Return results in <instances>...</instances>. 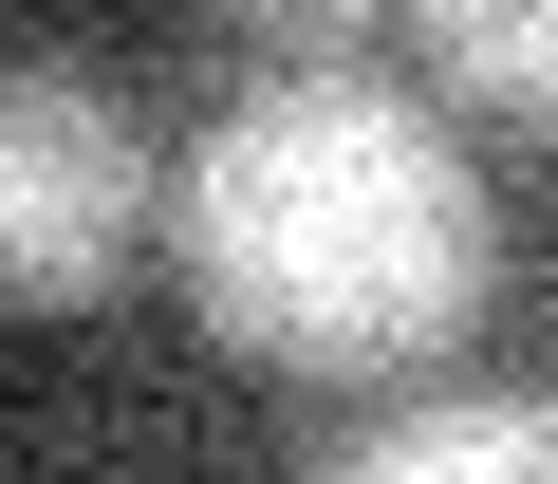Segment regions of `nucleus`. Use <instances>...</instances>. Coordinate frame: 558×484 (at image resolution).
<instances>
[{
  "instance_id": "4",
  "label": "nucleus",
  "mask_w": 558,
  "mask_h": 484,
  "mask_svg": "<svg viewBox=\"0 0 558 484\" xmlns=\"http://www.w3.org/2000/svg\"><path fill=\"white\" fill-rule=\"evenodd\" d=\"M410 38H428V75H447V94H484V112L558 131V0H410Z\"/></svg>"
},
{
  "instance_id": "2",
  "label": "nucleus",
  "mask_w": 558,
  "mask_h": 484,
  "mask_svg": "<svg viewBox=\"0 0 558 484\" xmlns=\"http://www.w3.org/2000/svg\"><path fill=\"white\" fill-rule=\"evenodd\" d=\"M149 242V149L75 57H0V299H94Z\"/></svg>"
},
{
  "instance_id": "1",
  "label": "nucleus",
  "mask_w": 558,
  "mask_h": 484,
  "mask_svg": "<svg viewBox=\"0 0 558 484\" xmlns=\"http://www.w3.org/2000/svg\"><path fill=\"white\" fill-rule=\"evenodd\" d=\"M484 168L428 94L373 75H260L242 112H205V149L168 168V262L205 299L223 354L260 373H410L484 317Z\"/></svg>"
},
{
  "instance_id": "5",
  "label": "nucleus",
  "mask_w": 558,
  "mask_h": 484,
  "mask_svg": "<svg viewBox=\"0 0 558 484\" xmlns=\"http://www.w3.org/2000/svg\"><path fill=\"white\" fill-rule=\"evenodd\" d=\"M391 20H410V0H223V38H242L260 75H354Z\"/></svg>"
},
{
  "instance_id": "3",
  "label": "nucleus",
  "mask_w": 558,
  "mask_h": 484,
  "mask_svg": "<svg viewBox=\"0 0 558 484\" xmlns=\"http://www.w3.org/2000/svg\"><path fill=\"white\" fill-rule=\"evenodd\" d=\"M299 484H558V410L539 391H447V410H391V428L317 447Z\"/></svg>"
}]
</instances>
